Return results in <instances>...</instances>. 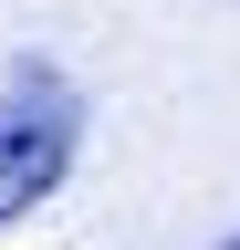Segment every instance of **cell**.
Here are the masks:
<instances>
[{
  "mask_svg": "<svg viewBox=\"0 0 240 250\" xmlns=\"http://www.w3.org/2000/svg\"><path fill=\"white\" fill-rule=\"evenodd\" d=\"M73 156H84V94L42 62H21L0 83V229L52 198L73 177Z\"/></svg>",
  "mask_w": 240,
  "mask_h": 250,
  "instance_id": "1",
  "label": "cell"
},
{
  "mask_svg": "<svg viewBox=\"0 0 240 250\" xmlns=\"http://www.w3.org/2000/svg\"><path fill=\"white\" fill-rule=\"evenodd\" d=\"M219 250H240V229H230V240H219Z\"/></svg>",
  "mask_w": 240,
  "mask_h": 250,
  "instance_id": "2",
  "label": "cell"
}]
</instances>
